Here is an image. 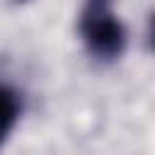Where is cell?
<instances>
[{
  "label": "cell",
  "instance_id": "obj_1",
  "mask_svg": "<svg viewBox=\"0 0 155 155\" xmlns=\"http://www.w3.org/2000/svg\"><path fill=\"white\" fill-rule=\"evenodd\" d=\"M80 34L85 46L97 58H116L124 51L126 31L114 12H109L102 2H92L80 17Z\"/></svg>",
  "mask_w": 155,
  "mask_h": 155
},
{
  "label": "cell",
  "instance_id": "obj_2",
  "mask_svg": "<svg viewBox=\"0 0 155 155\" xmlns=\"http://www.w3.org/2000/svg\"><path fill=\"white\" fill-rule=\"evenodd\" d=\"M17 116H19V99H17V94L10 87L0 85V143L10 136L12 126L17 124Z\"/></svg>",
  "mask_w": 155,
  "mask_h": 155
},
{
  "label": "cell",
  "instance_id": "obj_3",
  "mask_svg": "<svg viewBox=\"0 0 155 155\" xmlns=\"http://www.w3.org/2000/svg\"><path fill=\"white\" fill-rule=\"evenodd\" d=\"M150 36H153V44H155V15H153V22H150Z\"/></svg>",
  "mask_w": 155,
  "mask_h": 155
}]
</instances>
